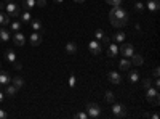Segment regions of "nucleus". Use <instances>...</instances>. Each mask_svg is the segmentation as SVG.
<instances>
[{"instance_id":"nucleus-1","label":"nucleus","mask_w":160,"mask_h":119,"mask_svg":"<svg viewBox=\"0 0 160 119\" xmlns=\"http://www.w3.org/2000/svg\"><path fill=\"white\" fill-rule=\"evenodd\" d=\"M109 18H111V24L114 26V28H123V26L128 23V13L120 5H115L109 11Z\"/></svg>"},{"instance_id":"nucleus-2","label":"nucleus","mask_w":160,"mask_h":119,"mask_svg":"<svg viewBox=\"0 0 160 119\" xmlns=\"http://www.w3.org/2000/svg\"><path fill=\"white\" fill-rule=\"evenodd\" d=\"M146 100H148L151 105H154V106H157V105L160 103L158 89H155V87H149V89H146Z\"/></svg>"},{"instance_id":"nucleus-3","label":"nucleus","mask_w":160,"mask_h":119,"mask_svg":"<svg viewBox=\"0 0 160 119\" xmlns=\"http://www.w3.org/2000/svg\"><path fill=\"white\" fill-rule=\"evenodd\" d=\"M5 10H7V13L11 18H18L21 15V8H19V5L15 2V0H10V2L5 5Z\"/></svg>"},{"instance_id":"nucleus-4","label":"nucleus","mask_w":160,"mask_h":119,"mask_svg":"<svg viewBox=\"0 0 160 119\" xmlns=\"http://www.w3.org/2000/svg\"><path fill=\"white\" fill-rule=\"evenodd\" d=\"M112 116L114 117H117V119H122V117H125L127 116V110H125V106L123 105H120V103H112Z\"/></svg>"},{"instance_id":"nucleus-5","label":"nucleus","mask_w":160,"mask_h":119,"mask_svg":"<svg viewBox=\"0 0 160 119\" xmlns=\"http://www.w3.org/2000/svg\"><path fill=\"white\" fill-rule=\"evenodd\" d=\"M87 114L91 119H96L101 114V108L98 106L96 103H87Z\"/></svg>"},{"instance_id":"nucleus-6","label":"nucleus","mask_w":160,"mask_h":119,"mask_svg":"<svg viewBox=\"0 0 160 119\" xmlns=\"http://www.w3.org/2000/svg\"><path fill=\"white\" fill-rule=\"evenodd\" d=\"M118 51L123 55V58H131V55L135 53V47H133V44H123L122 42V47L118 48Z\"/></svg>"},{"instance_id":"nucleus-7","label":"nucleus","mask_w":160,"mask_h":119,"mask_svg":"<svg viewBox=\"0 0 160 119\" xmlns=\"http://www.w3.org/2000/svg\"><path fill=\"white\" fill-rule=\"evenodd\" d=\"M88 48H90V51H91V55H95V57H98V55L101 53V50H102L99 41H91V42L88 44Z\"/></svg>"},{"instance_id":"nucleus-8","label":"nucleus","mask_w":160,"mask_h":119,"mask_svg":"<svg viewBox=\"0 0 160 119\" xmlns=\"http://www.w3.org/2000/svg\"><path fill=\"white\" fill-rule=\"evenodd\" d=\"M13 42H15V45H16V47H22V45L26 44V37H24V34L16 32L15 35H13Z\"/></svg>"},{"instance_id":"nucleus-9","label":"nucleus","mask_w":160,"mask_h":119,"mask_svg":"<svg viewBox=\"0 0 160 119\" xmlns=\"http://www.w3.org/2000/svg\"><path fill=\"white\" fill-rule=\"evenodd\" d=\"M108 79H109V82H112V84H120L122 82V76H120L117 71H111L108 74Z\"/></svg>"},{"instance_id":"nucleus-10","label":"nucleus","mask_w":160,"mask_h":119,"mask_svg":"<svg viewBox=\"0 0 160 119\" xmlns=\"http://www.w3.org/2000/svg\"><path fill=\"white\" fill-rule=\"evenodd\" d=\"M29 41H31V44H32L34 47H37V45L42 44V35H40V34L35 31V32L31 34V39H29Z\"/></svg>"},{"instance_id":"nucleus-11","label":"nucleus","mask_w":160,"mask_h":119,"mask_svg":"<svg viewBox=\"0 0 160 119\" xmlns=\"http://www.w3.org/2000/svg\"><path fill=\"white\" fill-rule=\"evenodd\" d=\"M158 7H160V2H158V0H149V2L146 3V8H148L149 11H157Z\"/></svg>"},{"instance_id":"nucleus-12","label":"nucleus","mask_w":160,"mask_h":119,"mask_svg":"<svg viewBox=\"0 0 160 119\" xmlns=\"http://www.w3.org/2000/svg\"><path fill=\"white\" fill-rule=\"evenodd\" d=\"M5 94L8 95V97H16V94H18V87H15L11 82L7 85V90H5Z\"/></svg>"},{"instance_id":"nucleus-13","label":"nucleus","mask_w":160,"mask_h":119,"mask_svg":"<svg viewBox=\"0 0 160 119\" xmlns=\"http://www.w3.org/2000/svg\"><path fill=\"white\" fill-rule=\"evenodd\" d=\"M10 41V31H7L5 28H0V42L5 44Z\"/></svg>"},{"instance_id":"nucleus-14","label":"nucleus","mask_w":160,"mask_h":119,"mask_svg":"<svg viewBox=\"0 0 160 119\" xmlns=\"http://www.w3.org/2000/svg\"><path fill=\"white\" fill-rule=\"evenodd\" d=\"M117 53H118L117 44H111L109 48H108V57H109V58H114V57H117Z\"/></svg>"},{"instance_id":"nucleus-15","label":"nucleus","mask_w":160,"mask_h":119,"mask_svg":"<svg viewBox=\"0 0 160 119\" xmlns=\"http://www.w3.org/2000/svg\"><path fill=\"white\" fill-rule=\"evenodd\" d=\"M144 63V58L141 55H136V53H133L131 55V64H135V66H141Z\"/></svg>"},{"instance_id":"nucleus-16","label":"nucleus","mask_w":160,"mask_h":119,"mask_svg":"<svg viewBox=\"0 0 160 119\" xmlns=\"http://www.w3.org/2000/svg\"><path fill=\"white\" fill-rule=\"evenodd\" d=\"M10 82H11L10 76H8L5 71H0V84H2V85H8Z\"/></svg>"},{"instance_id":"nucleus-17","label":"nucleus","mask_w":160,"mask_h":119,"mask_svg":"<svg viewBox=\"0 0 160 119\" xmlns=\"http://www.w3.org/2000/svg\"><path fill=\"white\" fill-rule=\"evenodd\" d=\"M10 15L8 13H3V11H0V24L2 26H8L10 24Z\"/></svg>"},{"instance_id":"nucleus-18","label":"nucleus","mask_w":160,"mask_h":119,"mask_svg":"<svg viewBox=\"0 0 160 119\" xmlns=\"http://www.w3.org/2000/svg\"><path fill=\"white\" fill-rule=\"evenodd\" d=\"M128 79H130V82H133V84L138 82V81H139V73H138L136 69H131L130 74H128Z\"/></svg>"},{"instance_id":"nucleus-19","label":"nucleus","mask_w":160,"mask_h":119,"mask_svg":"<svg viewBox=\"0 0 160 119\" xmlns=\"http://www.w3.org/2000/svg\"><path fill=\"white\" fill-rule=\"evenodd\" d=\"M77 51V45L74 42H68L66 44V53H69V55H74Z\"/></svg>"},{"instance_id":"nucleus-20","label":"nucleus","mask_w":160,"mask_h":119,"mask_svg":"<svg viewBox=\"0 0 160 119\" xmlns=\"http://www.w3.org/2000/svg\"><path fill=\"white\" fill-rule=\"evenodd\" d=\"M118 66H120V69H125V71H127V69H131L133 64H131V61H130L128 58H123L122 61L118 63Z\"/></svg>"},{"instance_id":"nucleus-21","label":"nucleus","mask_w":160,"mask_h":119,"mask_svg":"<svg viewBox=\"0 0 160 119\" xmlns=\"http://www.w3.org/2000/svg\"><path fill=\"white\" fill-rule=\"evenodd\" d=\"M5 58H7V61H10V63H15V61H16V53H15L13 50H7Z\"/></svg>"},{"instance_id":"nucleus-22","label":"nucleus","mask_w":160,"mask_h":119,"mask_svg":"<svg viewBox=\"0 0 160 119\" xmlns=\"http://www.w3.org/2000/svg\"><path fill=\"white\" fill-rule=\"evenodd\" d=\"M104 100L112 105L115 101V94H114V92H111V90H108V92H106V95H104Z\"/></svg>"},{"instance_id":"nucleus-23","label":"nucleus","mask_w":160,"mask_h":119,"mask_svg":"<svg viewBox=\"0 0 160 119\" xmlns=\"http://www.w3.org/2000/svg\"><path fill=\"white\" fill-rule=\"evenodd\" d=\"M114 42L115 44H122V42H125V32H117L115 35H114Z\"/></svg>"},{"instance_id":"nucleus-24","label":"nucleus","mask_w":160,"mask_h":119,"mask_svg":"<svg viewBox=\"0 0 160 119\" xmlns=\"http://www.w3.org/2000/svg\"><path fill=\"white\" fill-rule=\"evenodd\" d=\"M21 19H22V23H31V19H32V16H31V13H29V10H24L22 13H21Z\"/></svg>"},{"instance_id":"nucleus-25","label":"nucleus","mask_w":160,"mask_h":119,"mask_svg":"<svg viewBox=\"0 0 160 119\" xmlns=\"http://www.w3.org/2000/svg\"><path fill=\"white\" fill-rule=\"evenodd\" d=\"M35 7V0H22V8L24 10H32Z\"/></svg>"},{"instance_id":"nucleus-26","label":"nucleus","mask_w":160,"mask_h":119,"mask_svg":"<svg viewBox=\"0 0 160 119\" xmlns=\"http://www.w3.org/2000/svg\"><path fill=\"white\" fill-rule=\"evenodd\" d=\"M11 84L15 85V87H18V89L24 87V81H22L21 77H13V79H11Z\"/></svg>"},{"instance_id":"nucleus-27","label":"nucleus","mask_w":160,"mask_h":119,"mask_svg":"<svg viewBox=\"0 0 160 119\" xmlns=\"http://www.w3.org/2000/svg\"><path fill=\"white\" fill-rule=\"evenodd\" d=\"M31 26H32L34 31H40L42 29V21L40 19H31Z\"/></svg>"},{"instance_id":"nucleus-28","label":"nucleus","mask_w":160,"mask_h":119,"mask_svg":"<svg viewBox=\"0 0 160 119\" xmlns=\"http://www.w3.org/2000/svg\"><path fill=\"white\" fill-rule=\"evenodd\" d=\"M10 31H15V32L21 31V21H13L10 24Z\"/></svg>"},{"instance_id":"nucleus-29","label":"nucleus","mask_w":160,"mask_h":119,"mask_svg":"<svg viewBox=\"0 0 160 119\" xmlns=\"http://www.w3.org/2000/svg\"><path fill=\"white\" fill-rule=\"evenodd\" d=\"M104 35H106V34H104V31H102V29H98V31L95 32V37H96V41H99V42H101L102 39H104Z\"/></svg>"},{"instance_id":"nucleus-30","label":"nucleus","mask_w":160,"mask_h":119,"mask_svg":"<svg viewBox=\"0 0 160 119\" xmlns=\"http://www.w3.org/2000/svg\"><path fill=\"white\" fill-rule=\"evenodd\" d=\"M144 8H146V5H144L142 2H136V3H135V10H136V11H142Z\"/></svg>"},{"instance_id":"nucleus-31","label":"nucleus","mask_w":160,"mask_h":119,"mask_svg":"<svg viewBox=\"0 0 160 119\" xmlns=\"http://www.w3.org/2000/svg\"><path fill=\"white\" fill-rule=\"evenodd\" d=\"M142 87H144V89H149V87H152L151 79H144V81H142Z\"/></svg>"},{"instance_id":"nucleus-32","label":"nucleus","mask_w":160,"mask_h":119,"mask_svg":"<svg viewBox=\"0 0 160 119\" xmlns=\"http://www.w3.org/2000/svg\"><path fill=\"white\" fill-rule=\"evenodd\" d=\"M74 116H75L77 119H87V117H88V114H87V113H75Z\"/></svg>"},{"instance_id":"nucleus-33","label":"nucleus","mask_w":160,"mask_h":119,"mask_svg":"<svg viewBox=\"0 0 160 119\" xmlns=\"http://www.w3.org/2000/svg\"><path fill=\"white\" fill-rule=\"evenodd\" d=\"M106 2H108L109 5H112V7H115V5H120V3H122V0H106Z\"/></svg>"},{"instance_id":"nucleus-34","label":"nucleus","mask_w":160,"mask_h":119,"mask_svg":"<svg viewBox=\"0 0 160 119\" xmlns=\"http://www.w3.org/2000/svg\"><path fill=\"white\" fill-rule=\"evenodd\" d=\"M35 5L40 7V8H43V7L47 5V0H35Z\"/></svg>"},{"instance_id":"nucleus-35","label":"nucleus","mask_w":160,"mask_h":119,"mask_svg":"<svg viewBox=\"0 0 160 119\" xmlns=\"http://www.w3.org/2000/svg\"><path fill=\"white\" fill-rule=\"evenodd\" d=\"M8 117V113L5 110H0V119H7Z\"/></svg>"},{"instance_id":"nucleus-36","label":"nucleus","mask_w":160,"mask_h":119,"mask_svg":"<svg viewBox=\"0 0 160 119\" xmlns=\"http://www.w3.org/2000/svg\"><path fill=\"white\" fill-rule=\"evenodd\" d=\"M13 64H15V69H16V71H21V69H22V64H21V63L15 61V63H13Z\"/></svg>"},{"instance_id":"nucleus-37","label":"nucleus","mask_w":160,"mask_h":119,"mask_svg":"<svg viewBox=\"0 0 160 119\" xmlns=\"http://www.w3.org/2000/svg\"><path fill=\"white\" fill-rule=\"evenodd\" d=\"M69 85H71V87H74V85H75V77H74V76H71V77H69Z\"/></svg>"},{"instance_id":"nucleus-38","label":"nucleus","mask_w":160,"mask_h":119,"mask_svg":"<svg viewBox=\"0 0 160 119\" xmlns=\"http://www.w3.org/2000/svg\"><path fill=\"white\" fill-rule=\"evenodd\" d=\"M158 76H160V71H158V66H157V68L154 69V77H155V79H158Z\"/></svg>"},{"instance_id":"nucleus-39","label":"nucleus","mask_w":160,"mask_h":119,"mask_svg":"<svg viewBox=\"0 0 160 119\" xmlns=\"http://www.w3.org/2000/svg\"><path fill=\"white\" fill-rule=\"evenodd\" d=\"M5 5H7L5 2H0V11H3V10H5Z\"/></svg>"},{"instance_id":"nucleus-40","label":"nucleus","mask_w":160,"mask_h":119,"mask_svg":"<svg viewBox=\"0 0 160 119\" xmlns=\"http://www.w3.org/2000/svg\"><path fill=\"white\" fill-rule=\"evenodd\" d=\"M149 116H151V114H149ZM151 117H152V119H158V114H157V113H154Z\"/></svg>"},{"instance_id":"nucleus-41","label":"nucleus","mask_w":160,"mask_h":119,"mask_svg":"<svg viewBox=\"0 0 160 119\" xmlns=\"http://www.w3.org/2000/svg\"><path fill=\"white\" fill-rule=\"evenodd\" d=\"M3 98H5V95L2 94V92H0V103H2V101H3Z\"/></svg>"},{"instance_id":"nucleus-42","label":"nucleus","mask_w":160,"mask_h":119,"mask_svg":"<svg viewBox=\"0 0 160 119\" xmlns=\"http://www.w3.org/2000/svg\"><path fill=\"white\" fill-rule=\"evenodd\" d=\"M53 2H55V3H62L64 0H53Z\"/></svg>"},{"instance_id":"nucleus-43","label":"nucleus","mask_w":160,"mask_h":119,"mask_svg":"<svg viewBox=\"0 0 160 119\" xmlns=\"http://www.w3.org/2000/svg\"><path fill=\"white\" fill-rule=\"evenodd\" d=\"M74 2H77V3H83L85 0H74Z\"/></svg>"},{"instance_id":"nucleus-44","label":"nucleus","mask_w":160,"mask_h":119,"mask_svg":"<svg viewBox=\"0 0 160 119\" xmlns=\"http://www.w3.org/2000/svg\"><path fill=\"white\" fill-rule=\"evenodd\" d=\"M0 87H2V84H0Z\"/></svg>"}]
</instances>
